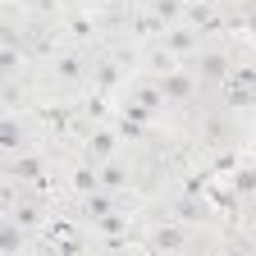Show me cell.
Returning <instances> with one entry per match:
<instances>
[{"instance_id":"obj_1","label":"cell","mask_w":256,"mask_h":256,"mask_svg":"<svg viewBox=\"0 0 256 256\" xmlns=\"http://www.w3.org/2000/svg\"><path fill=\"white\" fill-rule=\"evenodd\" d=\"M87 215H92V220H106V215H110V197L92 192V197H87Z\"/></svg>"},{"instance_id":"obj_2","label":"cell","mask_w":256,"mask_h":256,"mask_svg":"<svg viewBox=\"0 0 256 256\" xmlns=\"http://www.w3.org/2000/svg\"><path fill=\"white\" fill-rule=\"evenodd\" d=\"M165 92L178 101V96H188V92H192V82H188V78H170V82H165Z\"/></svg>"},{"instance_id":"obj_3","label":"cell","mask_w":256,"mask_h":256,"mask_svg":"<svg viewBox=\"0 0 256 256\" xmlns=\"http://www.w3.org/2000/svg\"><path fill=\"white\" fill-rule=\"evenodd\" d=\"M183 238H178V229H160L156 234V247H178Z\"/></svg>"}]
</instances>
